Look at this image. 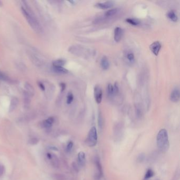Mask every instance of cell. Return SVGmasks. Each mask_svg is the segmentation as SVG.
<instances>
[{
  "mask_svg": "<svg viewBox=\"0 0 180 180\" xmlns=\"http://www.w3.org/2000/svg\"><path fill=\"white\" fill-rule=\"evenodd\" d=\"M21 11L24 17H25L27 22L34 31L37 33H41L42 29L41 24H40L37 18L33 11L27 5H24L21 7Z\"/></svg>",
  "mask_w": 180,
  "mask_h": 180,
  "instance_id": "6da1fadb",
  "label": "cell"
},
{
  "mask_svg": "<svg viewBox=\"0 0 180 180\" xmlns=\"http://www.w3.org/2000/svg\"><path fill=\"white\" fill-rule=\"evenodd\" d=\"M157 145L158 148L163 152L168 151L170 146L169 136L165 129H162L157 135Z\"/></svg>",
  "mask_w": 180,
  "mask_h": 180,
  "instance_id": "7a4b0ae2",
  "label": "cell"
},
{
  "mask_svg": "<svg viewBox=\"0 0 180 180\" xmlns=\"http://www.w3.org/2000/svg\"><path fill=\"white\" fill-rule=\"evenodd\" d=\"M97 138H98V136H97V129L95 127H93L91 128L89 133H88L87 141V144L89 146H94L97 142Z\"/></svg>",
  "mask_w": 180,
  "mask_h": 180,
  "instance_id": "3957f363",
  "label": "cell"
},
{
  "mask_svg": "<svg viewBox=\"0 0 180 180\" xmlns=\"http://www.w3.org/2000/svg\"><path fill=\"white\" fill-rule=\"evenodd\" d=\"M68 51L71 53L79 57H83V55L86 56V52H88V50L85 48L78 45H72L69 48Z\"/></svg>",
  "mask_w": 180,
  "mask_h": 180,
  "instance_id": "277c9868",
  "label": "cell"
},
{
  "mask_svg": "<svg viewBox=\"0 0 180 180\" xmlns=\"http://www.w3.org/2000/svg\"><path fill=\"white\" fill-rule=\"evenodd\" d=\"M94 97L97 103L102 102L103 98V90L102 88L98 85H97L94 88Z\"/></svg>",
  "mask_w": 180,
  "mask_h": 180,
  "instance_id": "5b68a950",
  "label": "cell"
},
{
  "mask_svg": "<svg viewBox=\"0 0 180 180\" xmlns=\"http://www.w3.org/2000/svg\"><path fill=\"white\" fill-rule=\"evenodd\" d=\"M162 47V44L161 42L158 41H155L153 42L149 46V49H150L151 51L152 52L155 56H157L160 52V51L161 50Z\"/></svg>",
  "mask_w": 180,
  "mask_h": 180,
  "instance_id": "8992f818",
  "label": "cell"
},
{
  "mask_svg": "<svg viewBox=\"0 0 180 180\" xmlns=\"http://www.w3.org/2000/svg\"><path fill=\"white\" fill-rule=\"evenodd\" d=\"M114 4V1H106L105 2H100L98 3L95 4V7L100 8L101 9H107L111 8V7H113Z\"/></svg>",
  "mask_w": 180,
  "mask_h": 180,
  "instance_id": "52a82bcc",
  "label": "cell"
},
{
  "mask_svg": "<svg viewBox=\"0 0 180 180\" xmlns=\"http://www.w3.org/2000/svg\"><path fill=\"white\" fill-rule=\"evenodd\" d=\"M180 99V90L178 88L174 89L171 93L170 99L174 103L178 102Z\"/></svg>",
  "mask_w": 180,
  "mask_h": 180,
  "instance_id": "ba28073f",
  "label": "cell"
},
{
  "mask_svg": "<svg viewBox=\"0 0 180 180\" xmlns=\"http://www.w3.org/2000/svg\"><path fill=\"white\" fill-rule=\"evenodd\" d=\"M123 31L121 27H116L114 30V40L116 42H120L122 38Z\"/></svg>",
  "mask_w": 180,
  "mask_h": 180,
  "instance_id": "9c48e42d",
  "label": "cell"
},
{
  "mask_svg": "<svg viewBox=\"0 0 180 180\" xmlns=\"http://www.w3.org/2000/svg\"><path fill=\"white\" fill-rule=\"evenodd\" d=\"M24 89L26 90L25 93L28 94L30 97H32L34 94V89L33 87L30 84L26 83L24 85Z\"/></svg>",
  "mask_w": 180,
  "mask_h": 180,
  "instance_id": "30bf717a",
  "label": "cell"
},
{
  "mask_svg": "<svg viewBox=\"0 0 180 180\" xmlns=\"http://www.w3.org/2000/svg\"><path fill=\"white\" fill-rule=\"evenodd\" d=\"M18 103H19V99L16 97H12V98L11 100L10 107H9V111L12 112L14 111L17 107Z\"/></svg>",
  "mask_w": 180,
  "mask_h": 180,
  "instance_id": "8fae6325",
  "label": "cell"
},
{
  "mask_svg": "<svg viewBox=\"0 0 180 180\" xmlns=\"http://www.w3.org/2000/svg\"><path fill=\"white\" fill-rule=\"evenodd\" d=\"M78 162L81 166H84L86 164V156L84 152H79L78 154Z\"/></svg>",
  "mask_w": 180,
  "mask_h": 180,
  "instance_id": "7c38bea8",
  "label": "cell"
},
{
  "mask_svg": "<svg viewBox=\"0 0 180 180\" xmlns=\"http://www.w3.org/2000/svg\"><path fill=\"white\" fill-rule=\"evenodd\" d=\"M100 65L103 70H107L109 67V62L106 56H103L100 61Z\"/></svg>",
  "mask_w": 180,
  "mask_h": 180,
  "instance_id": "4fadbf2b",
  "label": "cell"
},
{
  "mask_svg": "<svg viewBox=\"0 0 180 180\" xmlns=\"http://www.w3.org/2000/svg\"><path fill=\"white\" fill-rule=\"evenodd\" d=\"M167 17L173 22H176L178 20V17L175 12L173 10H171L166 14Z\"/></svg>",
  "mask_w": 180,
  "mask_h": 180,
  "instance_id": "5bb4252c",
  "label": "cell"
},
{
  "mask_svg": "<svg viewBox=\"0 0 180 180\" xmlns=\"http://www.w3.org/2000/svg\"><path fill=\"white\" fill-rule=\"evenodd\" d=\"M54 118L52 117H51L48 118L47 120H45L43 123H42V125H43V126L46 129H49L51 127V126L52 125V124L54 122Z\"/></svg>",
  "mask_w": 180,
  "mask_h": 180,
  "instance_id": "9a60e30c",
  "label": "cell"
},
{
  "mask_svg": "<svg viewBox=\"0 0 180 180\" xmlns=\"http://www.w3.org/2000/svg\"><path fill=\"white\" fill-rule=\"evenodd\" d=\"M118 9L116 8L111 9V10H109L105 12V17H114L118 13Z\"/></svg>",
  "mask_w": 180,
  "mask_h": 180,
  "instance_id": "2e32d148",
  "label": "cell"
},
{
  "mask_svg": "<svg viewBox=\"0 0 180 180\" xmlns=\"http://www.w3.org/2000/svg\"><path fill=\"white\" fill-rule=\"evenodd\" d=\"M66 61L63 59H58L54 60L52 62V66L53 67H63L65 65Z\"/></svg>",
  "mask_w": 180,
  "mask_h": 180,
  "instance_id": "e0dca14e",
  "label": "cell"
},
{
  "mask_svg": "<svg viewBox=\"0 0 180 180\" xmlns=\"http://www.w3.org/2000/svg\"><path fill=\"white\" fill-rule=\"evenodd\" d=\"M126 21L132 26H138L141 23V21L137 19H133V18H127L126 19Z\"/></svg>",
  "mask_w": 180,
  "mask_h": 180,
  "instance_id": "ac0fdd59",
  "label": "cell"
},
{
  "mask_svg": "<svg viewBox=\"0 0 180 180\" xmlns=\"http://www.w3.org/2000/svg\"><path fill=\"white\" fill-rule=\"evenodd\" d=\"M53 69L54 70V71L57 72L58 73V74H66L68 73V70L67 69H65L63 67H53Z\"/></svg>",
  "mask_w": 180,
  "mask_h": 180,
  "instance_id": "d6986e66",
  "label": "cell"
},
{
  "mask_svg": "<svg viewBox=\"0 0 180 180\" xmlns=\"http://www.w3.org/2000/svg\"><path fill=\"white\" fill-rule=\"evenodd\" d=\"M107 93L109 96H112L115 95L114 94V86H112V84H109L107 87Z\"/></svg>",
  "mask_w": 180,
  "mask_h": 180,
  "instance_id": "ffe728a7",
  "label": "cell"
},
{
  "mask_svg": "<svg viewBox=\"0 0 180 180\" xmlns=\"http://www.w3.org/2000/svg\"><path fill=\"white\" fill-rule=\"evenodd\" d=\"M30 96L28 94L25 93V96H24V106L25 107L27 108L29 107L30 104V102H31V100L30 99Z\"/></svg>",
  "mask_w": 180,
  "mask_h": 180,
  "instance_id": "44dd1931",
  "label": "cell"
},
{
  "mask_svg": "<svg viewBox=\"0 0 180 180\" xmlns=\"http://www.w3.org/2000/svg\"><path fill=\"white\" fill-rule=\"evenodd\" d=\"M154 175V173L153 171L151 169H148L147 170V172H146L145 175V179L147 180L152 178Z\"/></svg>",
  "mask_w": 180,
  "mask_h": 180,
  "instance_id": "7402d4cb",
  "label": "cell"
},
{
  "mask_svg": "<svg viewBox=\"0 0 180 180\" xmlns=\"http://www.w3.org/2000/svg\"><path fill=\"white\" fill-rule=\"evenodd\" d=\"M74 97L72 93L69 92L67 96V104H70L74 100Z\"/></svg>",
  "mask_w": 180,
  "mask_h": 180,
  "instance_id": "603a6c76",
  "label": "cell"
},
{
  "mask_svg": "<svg viewBox=\"0 0 180 180\" xmlns=\"http://www.w3.org/2000/svg\"><path fill=\"white\" fill-rule=\"evenodd\" d=\"M98 123L99 128L100 129H102L103 127V118L102 115L100 112H99V115H98Z\"/></svg>",
  "mask_w": 180,
  "mask_h": 180,
  "instance_id": "cb8c5ba5",
  "label": "cell"
},
{
  "mask_svg": "<svg viewBox=\"0 0 180 180\" xmlns=\"http://www.w3.org/2000/svg\"><path fill=\"white\" fill-rule=\"evenodd\" d=\"M50 160L51 161V163L53 166L55 167L58 166V161L56 156H55L54 155H52V157Z\"/></svg>",
  "mask_w": 180,
  "mask_h": 180,
  "instance_id": "d4e9b609",
  "label": "cell"
},
{
  "mask_svg": "<svg viewBox=\"0 0 180 180\" xmlns=\"http://www.w3.org/2000/svg\"><path fill=\"white\" fill-rule=\"evenodd\" d=\"M0 80L3 81H8L9 80L8 76L1 71H0Z\"/></svg>",
  "mask_w": 180,
  "mask_h": 180,
  "instance_id": "484cf974",
  "label": "cell"
},
{
  "mask_svg": "<svg viewBox=\"0 0 180 180\" xmlns=\"http://www.w3.org/2000/svg\"><path fill=\"white\" fill-rule=\"evenodd\" d=\"M134 54L132 52H129L127 55V59L129 60L130 62H133L134 60Z\"/></svg>",
  "mask_w": 180,
  "mask_h": 180,
  "instance_id": "4316f807",
  "label": "cell"
},
{
  "mask_svg": "<svg viewBox=\"0 0 180 180\" xmlns=\"http://www.w3.org/2000/svg\"><path fill=\"white\" fill-rule=\"evenodd\" d=\"M38 142H39V139L37 138H35V137H33V138H31L29 141L30 144L33 145H36Z\"/></svg>",
  "mask_w": 180,
  "mask_h": 180,
  "instance_id": "83f0119b",
  "label": "cell"
},
{
  "mask_svg": "<svg viewBox=\"0 0 180 180\" xmlns=\"http://www.w3.org/2000/svg\"><path fill=\"white\" fill-rule=\"evenodd\" d=\"M73 145H74V144H73L72 142H69L67 146V151L68 152L70 151L73 147Z\"/></svg>",
  "mask_w": 180,
  "mask_h": 180,
  "instance_id": "f1b7e54d",
  "label": "cell"
},
{
  "mask_svg": "<svg viewBox=\"0 0 180 180\" xmlns=\"http://www.w3.org/2000/svg\"><path fill=\"white\" fill-rule=\"evenodd\" d=\"M114 86V94H116L119 92V87H118V85L117 84V82H116Z\"/></svg>",
  "mask_w": 180,
  "mask_h": 180,
  "instance_id": "f546056e",
  "label": "cell"
},
{
  "mask_svg": "<svg viewBox=\"0 0 180 180\" xmlns=\"http://www.w3.org/2000/svg\"><path fill=\"white\" fill-rule=\"evenodd\" d=\"M144 159H145V155L143 154H141L138 157V160L139 162H143V161L144 160Z\"/></svg>",
  "mask_w": 180,
  "mask_h": 180,
  "instance_id": "4dcf8cb0",
  "label": "cell"
},
{
  "mask_svg": "<svg viewBox=\"0 0 180 180\" xmlns=\"http://www.w3.org/2000/svg\"><path fill=\"white\" fill-rule=\"evenodd\" d=\"M4 172V167L2 165H0V177L3 175Z\"/></svg>",
  "mask_w": 180,
  "mask_h": 180,
  "instance_id": "1f68e13d",
  "label": "cell"
},
{
  "mask_svg": "<svg viewBox=\"0 0 180 180\" xmlns=\"http://www.w3.org/2000/svg\"><path fill=\"white\" fill-rule=\"evenodd\" d=\"M38 86H39V87L40 88V89L42 90H45V86L44 84L42 83V82H39L38 83Z\"/></svg>",
  "mask_w": 180,
  "mask_h": 180,
  "instance_id": "d6a6232c",
  "label": "cell"
},
{
  "mask_svg": "<svg viewBox=\"0 0 180 180\" xmlns=\"http://www.w3.org/2000/svg\"><path fill=\"white\" fill-rule=\"evenodd\" d=\"M60 86L61 88V92H63V91L66 89V85L64 83H61L60 84Z\"/></svg>",
  "mask_w": 180,
  "mask_h": 180,
  "instance_id": "836d02e7",
  "label": "cell"
},
{
  "mask_svg": "<svg viewBox=\"0 0 180 180\" xmlns=\"http://www.w3.org/2000/svg\"><path fill=\"white\" fill-rule=\"evenodd\" d=\"M2 5V2L1 1H0V7H1V6Z\"/></svg>",
  "mask_w": 180,
  "mask_h": 180,
  "instance_id": "e575fe53",
  "label": "cell"
},
{
  "mask_svg": "<svg viewBox=\"0 0 180 180\" xmlns=\"http://www.w3.org/2000/svg\"></svg>",
  "mask_w": 180,
  "mask_h": 180,
  "instance_id": "d590c367",
  "label": "cell"
}]
</instances>
